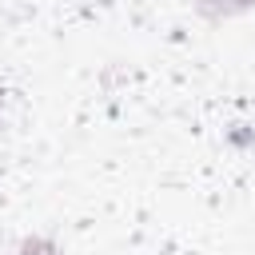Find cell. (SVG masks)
Returning a JSON list of instances; mask_svg holds the SVG:
<instances>
[{"mask_svg":"<svg viewBox=\"0 0 255 255\" xmlns=\"http://www.w3.org/2000/svg\"><path fill=\"white\" fill-rule=\"evenodd\" d=\"M4 104H8V92H4V88H0V112H4Z\"/></svg>","mask_w":255,"mask_h":255,"instance_id":"cell-3","label":"cell"},{"mask_svg":"<svg viewBox=\"0 0 255 255\" xmlns=\"http://www.w3.org/2000/svg\"><path fill=\"white\" fill-rule=\"evenodd\" d=\"M8 255H64L52 235H24L8 247Z\"/></svg>","mask_w":255,"mask_h":255,"instance_id":"cell-2","label":"cell"},{"mask_svg":"<svg viewBox=\"0 0 255 255\" xmlns=\"http://www.w3.org/2000/svg\"><path fill=\"white\" fill-rule=\"evenodd\" d=\"M191 8H195L203 20L223 24V20H231V16L251 12V8H255V0H191Z\"/></svg>","mask_w":255,"mask_h":255,"instance_id":"cell-1","label":"cell"}]
</instances>
